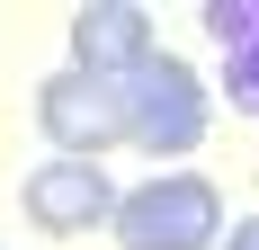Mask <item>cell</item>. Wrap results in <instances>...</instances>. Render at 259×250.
<instances>
[{"label": "cell", "instance_id": "3", "mask_svg": "<svg viewBox=\"0 0 259 250\" xmlns=\"http://www.w3.org/2000/svg\"><path fill=\"white\" fill-rule=\"evenodd\" d=\"M36 125H45L54 161H99L107 143H125V107H116V90L90 80V72H72V63H63L54 80H36Z\"/></svg>", "mask_w": 259, "mask_h": 250}, {"label": "cell", "instance_id": "7", "mask_svg": "<svg viewBox=\"0 0 259 250\" xmlns=\"http://www.w3.org/2000/svg\"><path fill=\"white\" fill-rule=\"evenodd\" d=\"M214 250H259V215H241V224H224V241Z\"/></svg>", "mask_w": 259, "mask_h": 250}, {"label": "cell", "instance_id": "2", "mask_svg": "<svg viewBox=\"0 0 259 250\" xmlns=\"http://www.w3.org/2000/svg\"><path fill=\"white\" fill-rule=\"evenodd\" d=\"M116 107H125V143L134 152H197L206 143V116H214L197 63H179L170 45L143 54V63L116 80Z\"/></svg>", "mask_w": 259, "mask_h": 250}, {"label": "cell", "instance_id": "6", "mask_svg": "<svg viewBox=\"0 0 259 250\" xmlns=\"http://www.w3.org/2000/svg\"><path fill=\"white\" fill-rule=\"evenodd\" d=\"M206 36L224 45V99L259 116V0H206Z\"/></svg>", "mask_w": 259, "mask_h": 250}, {"label": "cell", "instance_id": "5", "mask_svg": "<svg viewBox=\"0 0 259 250\" xmlns=\"http://www.w3.org/2000/svg\"><path fill=\"white\" fill-rule=\"evenodd\" d=\"M143 54H161L152 9H134V0H90V9H72V72H90V80L116 90Z\"/></svg>", "mask_w": 259, "mask_h": 250}, {"label": "cell", "instance_id": "4", "mask_svg": "<svg viewBox=\"0 0 259 250\" xmlns=\"http://www.w3.org/2000/svg\"><path fill=\"white\" fill-rule=\"evenodd\" d=\"M18 197H27V224H36V232H54V241H72V232L107 224L125 188H116V179H107L99 161H36Z\"/></svg>", "mask_w": 259, "mask_h": 250}, {"label": "cell", "instance_id": "1", "mask_svg": "<svg viewBox=\"0 0 259 250\" xmlns=\"http://www.w3.org/2000/svg\"><path fill=\"white\" fill-rule=\"evenodd\" d=\"M107 232H116V250H214L224 241V188L206 170H161L116 197Z\"/></svg>", "mask_w": 259, "mask_h": 250}]
</instances>
